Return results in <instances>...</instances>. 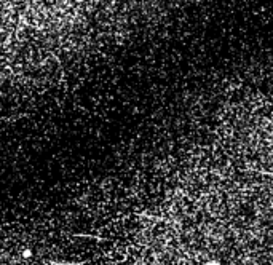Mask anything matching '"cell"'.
<instances>
[{"instance_id": "cell-1", "label": "cell", "mask_w": 273, "mask_h": 265, "mask_svg": "<svg viewBox=\"0 0 273 265\" xmlns=\"http://www.w3.org/2000/svg\"><path fill=\"white\" fill-rule=\"evenodd\" d=\"M23 257H24V259H30V257H32V251H30V249H24V251H23Z\"/></svg>"}, {"instance_id": "cell-2", "label": "cell", "mask_w": 273, "mask_h": 265, "mask_svg": "<svg viewBox=\"0 0 273 265\" xmlns=\"http://www.w3.org/2000/svg\"><path fill=\"white\" fill-rule=\"evenodd\" d=\"M205 265H222V264L219 260H216V259H211V260L205 262Z\"/></svg>"}]
</instances>
